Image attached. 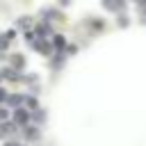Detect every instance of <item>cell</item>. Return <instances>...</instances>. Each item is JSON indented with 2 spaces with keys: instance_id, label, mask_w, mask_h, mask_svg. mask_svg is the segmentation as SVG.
Segmentation results:
<instances>
[{
  "instance_id": "cell-5",
  "label": "cell",
  "mask_w": 146,
  "mask_h": 146,
  "mask_svg": "<svg viewBox=\"0 0 146 146\" xmlns=\"http://www.w3.org/2000/svg\"><path fill=\"white\" fill-rule=\"evenodd\" d=\"M48 32H50L48 25H39V34H48Z\"/></svg>"
},
{
  "instance_id": "cell-10",
  "label": "cell",
  "mask_w": 146,
  "mask_h": 146,
  "mask_svg": "<svg viewBox=\"0 0 146 146\" xmlns=\"http://www.w3.org/2000/svg\"><path fill=\"white\" fill-rule=\"evenodd\" d=\"M137 2H139V5H146V0H137Z\"/></svg>"
},
{
  "instance_id": "cell-1",
  "label": "cell",
  "mask_w": 146,
  "mask_h": 146,
  "mask_svg": "<svg viewBox=\"0 0 146 146\" xmlns=\"http://www.w3.org/2000/svg\"><path fill=\"white\" fill-rule=\"evenodd\" d=\"M14 119H16L18 123H25V121L30 119V114H27L25 110H16V114H14Z\"/></svg>"
},
{
  "instance_id": "cell-8",
  "label": "cell",
  "mask_w": 146,
  "mask_h": 146,
  "mask_svg": "<svg viewBox=\"0 0 146 146\" xmlns=\"http://www.w3.org/2000/svg\"><path fill=\"white\" fill-rule=\"evenodd\" d=\"M119 18H121V25H128V16H125V14H121Z\"/></svg>"
},
{
  "instance_id": "cell-9",
  "label": "cell",
  "mask_w": 146,
  "mask_h": 146,
  "mask_svg": "<svg viewBox=\"0 0 146 146\" xmlns=\"http://www.w3.org/2000/svg\"><path fill=\"white\" fill-rule=\"evenodd\" d=\"M5 98H7V96H5V91L0 89V100H5Z\"/></svg>"
},
{
  "instance_id": "cell-7",
  "label": "cell",
  "mask_w": 146,
  "mask_h": 146,
  "mask_svg": "<svg viewBox=\"0 0 146 146\" xmlns=\"http://www.w3.org/2000/svg\"><path fill=\"white\" fill-rule=\"evenodd\" d=\"M7 114H9V112H7V110H2V107H0V121H5V119H7Z\"/></svg>"
},
{
  "instance_id": "cell-3",
  "label": "cell",
  "mask_w": 146,
  "mask_h": 146,
  "mask_svg": "<svg viewBox=\"0 0 146 146\" xmlns=\"http://www.w3.org/2000/svg\"><path fill=\"white\" fill-rule=\"evenodd\" d=\"M11 64H14L16 68H21V66H23V57H21V55H14V57H11Z\"/></svg>"
},
{
  "instance_id": "cell-11",
  "label": "cell",
  "mask_w": 146,
  "mask_h": 146,
  "mask_svg": "<svg viewBox=\"0 0 146 146\" xmlns=\"http://www.w3.org/2000/svg\"><path fill=\"white\" fill-rule=\"evenodd\" d=\"M7 146H18V144H7Z\"/></svg>"
},
{
  "instance_id": "cell-2",
  "label": "cell",
  "mask_w": 146,
  "mask_h": 146,
  "mask_svg": "<svg viewBox=\"0 0 146 146\" xmlns=\"http://www.w3.org/2000/svg\"><path fill=\"white\" fill-rule=\"evenodd\" d=\"M25 137H30V139H36V137H39V130H36V128H30V130L25 128Z\"/></svg>"
},
{
  "instance_id": "cell-6",
  "label": "cell",
  "mask_w": 146,
  "mask_h": 146,
  "mask_svg": "<svg viewBox=\"0 0 146 146\" xmlns=\"http://www.w3.org/2000/svg\"><path fill=\"white\" fill-rule=\"evenodd\" d=\"M55 36H57V39H55V46H64V39H62L59 34H55Z\"/></svg>"
},
{
  "instance_id": "cell-4",
  "label": "cell",
  "mask_w": 146,
  "mask_h": 146,
  "mask_svg": "<svg viewBox=\"0 0 146 146\" xmlns=\"http://www.w3.org/2000/svg\"><path fill=\"white\" fill-rule=\"evenodd\" d=\"M9 103H11V105H21V103H25V98H23V96H11Z\"/></svg>"
}]
</instances>
